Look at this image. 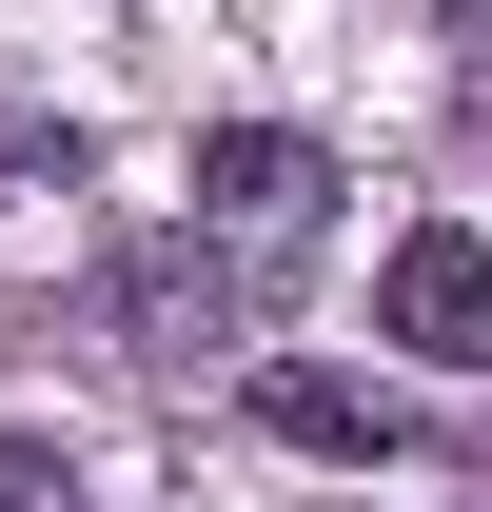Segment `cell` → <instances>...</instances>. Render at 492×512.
I'll return each mask as SVG.
<instances>
[{"label":"cell","instance_id":"obj_1","mask_svg":"<svg viewBox=\"0 0 492 512\" xmlns=\"http://www.w3.org/2000/svg\"><path fill=\"white\" fill-rule=\"evenodd\" d=\"M315 197H335V158L315 138H276V119H237V138H197V237H237L256 276L315 237Z\"/></svg>","mask_w":492,"mask_h":512},{"label":"cell","instance_id":"obj_2","mask_svg":"<svg viewBox=\"0 0 492 512\" xmlns=\"http://www.w3.org/2000/svg\"><path fill=\"white\" fill-rule=\"evenodd\" d=\"M374 316H394V355L492 375V237H473V217H414V237L374 256Z\"/></svg>","mask_w":492,"mask_h":512},{"label":"cell","instance_id":"obj_3","mask_svg":"<svg viewBox=\"0 0 492 512\" xmlns=\"http://www.w3.org/2000/svg\"><path fill=\"white\" fill-rule=\"evenodd\" d=\"M256 434H276V453H335V473H394L414 414H394L374 375H296V355H276V375H256Z\"/></svg>","mask_w":492,"mask_h":512},{"label":"cell","instance_id":"obj_4","mask_svg":"<svg viewBox=\"0 0 492 512\" xmlns=\"http://www.w3.org/2000/svg\"><path fill=\"white\" fill-rule=\"evenodd\" d=\"M0 512H79V473H60L40 434H0Z\"/></svg>","mask_w":492,"mask_h":512}]
</instances>
